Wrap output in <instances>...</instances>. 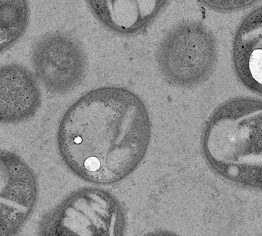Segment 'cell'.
<instances>
[{
  "label": "cell",
  "instance_id": "1",
  "mask_svg": "<svg viewBox=\"0 0 262 236\" xmlns=\"http://www.w3.org/2000/svg\"><path fill=\"white\" fill-rule=\"evenodd\" d=\"M146 110L141 100L125 89L89 93L69 110L61 124L59 143L65 159L83 176L106 180L111 176L109 155L120 130L146 117Z\"/></svg>",
  "mask_w": 262,
  "mask_h": 236
},
{
  "label": "cell",
  "instance_id": "2",
  "mask_svg": "<svg viewBox=\"0 0 262 236\" xmlns=\"http://www.w3.org/2000/svg\"><path fill=\"white\" fill-rule=\"evenodd\" d=\"M208 61L204 33L194 23L183 25L171 31L162 41L157 57L165 79L181 87L200 83L207 69Z\"/></svg>",
  "mask_w": 262,
  "mask_h": 236
},
{
  "label": "cell",
  "instance_id": "3",
  "mask_svg": "<svg viewBox=\"0 0 262 236\" xmlns=\"http://www.w3.org/2000/svg\"><path fill=\"white\" fill-rule=\"evenodd\" d=\"M32 62L41 82L54 93H64L76 87L86 67L85 55L78 43L59 34L47 36L38 41Z\"/></svg>",
  "mask_w": 262,
  "mask_h": 236
},
{
  "label": "cell",
  "instance_id": "4",
  "mask_svg": "<svg viewBox=\"0 0 262 236\" xmlns=\"http://www.w3.org/2000/svg\"><path fill=\"white\" fill-rule=\"evenodd\" d=\"M40 102L36 82L31 74L19 65L5 66L1 69V119L21 120L32 115Z\"/></svg>",
  "mask_w": 262,
  "mask_h": 236
},
{
  "label": "cell",
  "instance_id": "5",
  "mask_svg": "<svg viewBox=\"0 0 262 236\" xmlns=\"http://www.w3.org/2000/svg\"><path fill=\"white\" fill-rule=\"evenodd\" d=\"M166 0H89L99 18L116 31L136 30L149 20Z\"/></svg>",
  "mask_w": 262,
  "mask_h": 236
},
{
  "label": "cell",
  "instance_id": "6",
  "mask_svg": "<svg viewBox=\"0 0 262 236\" xmlns=\"http://www.w3.org/2000/svg\"><path fill=\"white\" fill-rule=\"evenodd\" d=\"M26 0H1V49L14 41L23 31L27 20Z\"/></svg>",
  "mask_w": 262,
  "mask_h": 236
},
{
  "label": "cell",
  "instance_id": "7",
  "mask_svg": "<svg viewBox=\"0 0 262 236\" xmlns=\"http://www.w3.org/2000/svg\"><path fill=\"white\" fill-rule=\"evenodd\" d=\"M249 68L253 78L262 84V50H254L250 57Z\"/></svg>",
  "mask_w": 262,
  "mask_h": 236
}]
</instances>
